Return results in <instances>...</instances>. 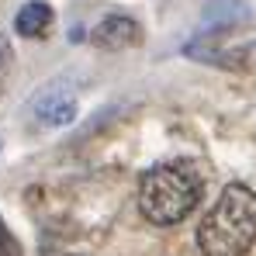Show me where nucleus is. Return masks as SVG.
Instances as JSON below:
<instances>
[{
  "label": "nucleus",
  "instance_id": "3",
  "mask_svg": "<svg viewBox=\"0 0 256 256\" xmlns=\"http://www.w3.org/2000/svg\"><path fill=\"white\" fill-rule=\"evenodd\" d=\"M32 114L38 118V125L45 128H59V125H70L76 118V94L62 84H52L45 86L42 94L32 100Z\"/></svg>",
  "mask_w": 256,
  "mask_h": 256
},
{
  "label": "nucleus",
  "instance_id": "7",
  "mask_svg": "<svg viewBox=\"0 0 256 256\" xmlns=\"http://www.w3.org/2000/svg\"><path fill=\"white\" fill-rule=\"evenodd\" d=\"M201 59H212L214 66H232V70H256V42L239 45L232 52H198Z\"/></svg>",
  "mask_w": 256,
  "mask_h": 256
},
{
  "label": "nucleus",
  "instance_id": "9",
  "mask_svg": "<svg viewBox=\"0 0 256 256\" xmlns=\"http://www.w3.org/2000/svg\"><path fill=\"white\" fill-rule=\"evenodd\" d=\"M10 59H14V52H10V42L0 35V86H4L7 73H10Z\"/></svg>",
  "mask_w": 256,
  "mask_h": 256
},
{
  "label": "nucleus",
  "instance_id": "8",
  "mask_svg": "<svg viewBox=\"0 0 256 256\" xmlns=\"http://www.w3.org/2000/svg\"><path fill=\"white\" fill-rule=\"evenodd\" d=\"M0 256H24L21 242H18V239H14V232L4 225V218H0Z\"/></svg>",
  "mask_w": 256,
  "mask_h": 256
},
{
  "label": "nucleus",
  "instance_id": "4",
  "mask_svg": "<svg viewBox=\"0 0 256 256\" xmlns=\"http://www.w3.org/2000/svg\"><path fill=\"white\" fill-rule=\"evenodd\" d=\"M90 42L97 45V48H108V52H122V48H132V45L142 42V28L128 14H108L90 32Z\"/></svg>",
  "mask_w": 256,
  "mask_h": 256
},
{
  "label": "nucleus",
  "instance_id": "1",
  "mask_svg": "<svg viewBox=\"0 0 256 256\" xmlns=\"http://www.w3.org/2000/svg\"><path fill=\"white\" fill-rule=\"evenodd\" d=\"M256 242V194L246 184H228L198 228L201 256H246Z\"/></svg>",
  "mask_w": 256,
  "mask_h": 256
},
{
  "label": "nucleus",
  "instance_id": "6",
  "mask_svg": "<svg viewBox=\"0 0 256 256\" xmlns=\"http://www.w3.org/2000/svg\"><path fill=\"white\" fill-rule=\"evenodd\" d=\"M246 4L242 0H212L208 10H204V28L208 32H225L239 21H246Z\"/></svg>",
  "mask_w": 256,
  "mask_h": 256
},
{
  "label": "nucleus",
  "instance_id": "5",
  "mask_svg": "<svg viewBox=\"0 0 256 256\" xmlns=\"http://www.w3.org/2000/svg\"><path fill=\"white\" fill-rule=\"evenodd\" d=\"M14 28H18V35H24V38H42L45 32L52 28V7L42 4V0L24 4V7L18 10V18H14Z\"/></svg>",
  "mask_w": 256,
  "mask_h": 256
},
{
  "label": "nucleus",
  "instance_id": "2",
  "mask_svg": "<svg viewBox=\"0 0 256 256\" xmlns=\"http://www.w3.org/2000/svg\"><path fill=\"white\" fill-rule=\"evenodd\" d=\"M204 194V180L184 160L160 163L138 180V208L152 225H176L198 208Z\"/></svg>",
  "mask_w": 256,
  "mask_h": 256
}]
</instances>
